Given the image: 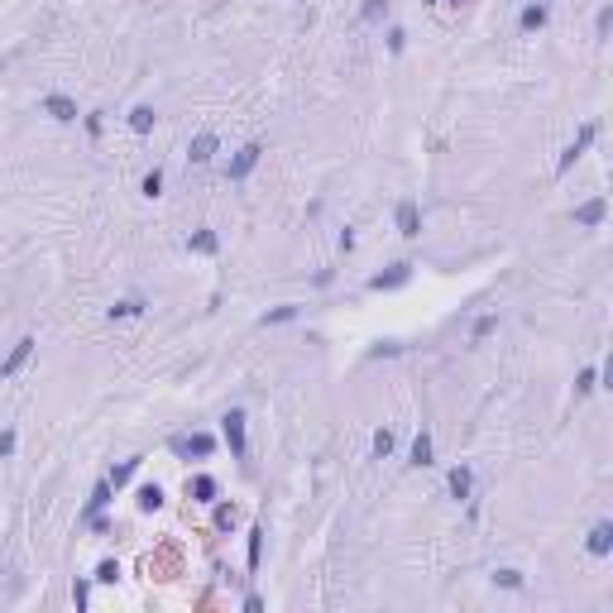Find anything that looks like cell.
Here are the masks:
<instances>
[{"mask_svg": "<svg viewBox=\"0 0 613 613\" xmlns=\"http://www.w3.org/2000/svg\"><path fill=\"white\" fill-rule=\"evenodd\" d=\"M220 431H225L230 455H235V460H244V455H249V441H244V412H240V407H230V412L220 417Z\"/></svg>", "mask_w": 613, "mask_h": 613, "instance_id": "1", "label": "cell"}, {"mask_svg": "<svg viewBox=\"0 0 613 613\" xmlns=\"http://www.w3.org/2000/svg\"><path fill=\"white\" fill-rule=\"evenodd\" d=\"M589 556H609L613 551V522H594V532H589Z\"/></svg>", "mask_w": 613, "mask_h": 613, "instance_id": "10", "label": "cell"}, {"mask_svg": "<svg viewBox=\"0 0 613 613\" xmlns=\"http://www.w3.org/2000/svg\"><path fill=\"white\" fill-rule=\"evenodd\" d=\"M297 307L293 302H283V307H273V312H264V326H283V321H293Z\"/></svg>", "mask_w": 613, "mask_h": 613, "instance_id": "23", "label": "cell"}, {"mask_svg": "<svg viewBox=\"0 0 613 613\" xmlns=\"http://www.w3.org/2000/svg\"><path fill=\"white\" fill-rule=\"evenodd\" d=\"M192 499H197V503H211L216 499V480L211 475H197V480H192Z\"/></svg>", "mask_w": 613, "mask_h": 613, "instance_id": "18", "label": "cell"}, {"mask_svg": "<svg viewBox=\"0 0 613 613\" xmlns=\"http://www.w3.org/2000/svg\"><path fill=\"white\" fill-rule=\"evenodd\" d=\"M518 25H522V34H532V29L546 25V5H527L522 15H518Z\"/></svg>", "mask_w": 613, "mask_h": 613, "instance_id": "15", "label": "cell"}, {"mask_svg": "<svg viewBox=\"0 0 613 613\" xmlns=\"http://www.w3.org/2000/svg\"><path fill=\"white\" fill-rule=\"evenodd\" d=\"M594 139H599V125H594V120H589L585 130L575 134V144H565V154H560V163H556V173H570V168H575V163L585 159V149H589V144H594Z\"/></svg>", "mask_w": 613, "mask_h": 613, "instance_id": "3", "label": "cell"}, {"mask_svg": "<svg viewBox=\"0 0 613 613\" xmlns=\"http://www.w3.org/2000/svg\"><path fill=\"white\" fill-rule=\"evenodd\" d=\"M412 465H431V436H427V431L412 441Z\"/></svg>", "mask_w": 613, "mask_h": 613, "instance_id": "22", "label": "cell"}, {"mask_svg": "<svg viewBox=\"0 0 613 613\" xmlns=\"http://www.w3.org/2000/svg\"><path fill=\"white\" fill-rule=\"evenodd\" d=\"M407 278H412V264H393V268H383V273H374L369 288L374 293H388V288H402Z\"/></svg>", "mask_w": 613, "mask_h": 613, "instance_id": "5", "label": "cell"}, {"mask_svg": "<svg viewBox=\"0 0 613 613\" xmlns=\"http://www.w3.org/2000/svg\"><path fill=\"white\" fill-rule=\"evenodd\" d=\"M91 580H96V585H115V580H120V560H101Z\"/></svg>", "mask_w": 613, "mask_h": 613, "instance_id": "20", "label": "cell"}, {"mask_svg": "<svg viewBox=\"0 0 613 613\" xmlns=\"http://www.w3.org/2000/svg\"><path fill=\"white\" fill-rule=\"evenodd\" d=\"M192 254H216V249H220V240H216V230H197V235H192Z\"/></svg>", "mask_w": 613, "mask_h": 613, "instance_id": "16", "label": "cell"}, {"mask_svg": "<svg viewBox=\"0 0 613 613\" xmlns=\"http://www.w3.org/2000/svg\"><path fill=\"white\" fill-rule=\"evenodd\" d=\"M369 355H374V360H383V355L393 360V355H402V345H398V341H378V345H374Z\"/></svg>", "mask_w": 613, "mask_h": 613, "instance_id": "29", "label": "cell"}, {"mask_svg": "<svg viewBox=\"0 0 613 613\" xmlns=\"http://www.w3.org/2000/svg\"><path fill=\"white\" fill-rule=\"evenodd\" d=\"M216 149H220V139H216V134H197V139H192V149H187V159H192V163H211Z\"/></svg>", "mask_w": 613, "mask_h": 613, "instance_id": "11", "label": "cell"}, {"mask_svg": "<svg viewBox=\"0 0 613 613\" xmlns=\"http://www.w3.org/2000/svg\"><path fill=\"white\" fill-rule=\"evenodd\" d=\"M15 446H20V436H15V431H0V460H10Z\"/></svg>", "mask_w": 613, "mask_h": 613, "instance_id": "30", "label": "cell"}, {"mask_svg": "<svg viewBox=\"0 0 613 613\" xmlns=\"http://www.w3.org/2000/svg\"><path fill=\"white\" fill-rule=\"evenodd\" d=\"M402 44H407V34H402V29H388V48H393V53H402Z\"/></svg>", "mask_w": 613, "mask_h": 613, "instance_id": "34", "label": "cell"}, {"mask_svg": "<svg viewBox=\"0 0 613 613\" xmlns=\"http://www.w3.org/2000/svg\"><path fill=\"white\" fill-rule=\"evenodd\" d=\"M594 388H599V369H585L580 383H575V393H594Z\"/></svg>", "mask_w": 613, "mask_h": 613, "instance_id": "27", "label": "cell"}, {"mask_svg": "<svg viewBox=\"0 0 613 613\" xmlns=\"http://www.w3.org/2000/svg\"><path fill=\"white\" fill-rule=\"evenodd\" d=\"M72 599H77V609H86V599H91V585H86V580H77V585H72Z\"/></svg>", "mask_w": 613, "mask_h": 613, "instance_id": "33", "label": "cell"}, {"mask_svg": "<svg viewBox=\"0 0 613 613\" xmlns=\"http://www.w3.org/2000/svg\"><path fill=\"white\" fill-rule=\"evenodd\" d=\"M604 211H609V202H604V197H594V202H585V206H575V220H580V225H599V220H604Z\"/></svg>", "mask_w": 613, "mask_h": 613, "instance_id": "13", "label": "cell"}, {"mask_svg": "<svg viewBox=\"0 0 613 613\" xmlns=\"http://www.w3.org/2000/svg\"><path fill=\"white\" fill-rule=\"evenodd\" d=\"M398 235H407V240L422 235V211H417V202H398Z\"/></svg>", "mask_w": 613, "mask_h": 613, "instance_id": "7", "label": "cell"}, {"mask_svg": "<svg viewBox=\"0 0 613 613\" xmlns=\"http://www.w3.org/2000/svg\"><path fill=\"white\" fill-rule=\"evenodd\" d=\"M154 508H163V489L159 484H144L139 489V513H154Z\"/></svg>", "mask_w": 613, "mask_h": 613, "instance_id": "19", "label": "cell"}, {"mask_svg": "<svg viewBox=\"0 0 613 613\" xmlns=\"http://www.w3.org/2000/svg\"><path fill=\"white\" fill-rule=\"evenodd\" d=\"M494 585H503V589H522V575H518V570H499V575H494Z\"/></svg>", "mask_w": 613, "mask_h": 613, "instance_id": "28", "label": "cell"}, {"mask_svg": "<svg viewBox=\"0 0 613 613\" xmlns=\"http://www.w3.org/2000/svg\"><path fill=\"white\" fill-rule=\"evenodd\" d=\"M436 5H460V0H436Z\"/></svg>", "mask_w": 613, "mask_h": 613, "instance_id": "36", "label": "cell"}, {"mask_svg": "<svg viewBox=\"0 0 613 613\" xmlns=\"http://www.w3.org/2000/svg\"><path fill=\"white\" fill-rule=\"evenodd\" d=\"M374 455H393V431H374Z\"/></svg>", "mask_w": 613, "mask_h": 613, "instance_id": "25", "label": "cell"}, {"mask_svg": "<svg viewBox=\"0 0 613 613\" xmlns=\"http://www.w3.org/2000/svg\"><path fill=\"white\" fill-rule=\"evenodd\" d=\"M259 551H264V527H254V532H249V570L259 565Z\"/></svg>", "mask_w": 613, "mask_h": 613, "instance_id": "26", "label": "cell"}, {"mask_svg": "<svg viewBox=\"0 0 613 613\" xmlns=\"http://www.w3.org/2000/svg\"><path fill=\"white\" fill-rule=\"evenodd\" d=\"M259 159H264V144L254 139V144H244L240 154H235V159L225 163V178H230V183H244V178L254 173V163H259Z\"/></svg>", "mask_w": 613, "mask_h": 613, "instance_id": "2", "label": "cell"}, {"mask_svg": "<svg viewBox=\"0 0 613 613\" xmlns=\"http://www.w3.org/2000/svg\"><path fill=\"white\" fill-rule=\"evenodd\" d=\"M139 192H144V197H159V192H163V173H159V168H154V173H144Z\"/></svg>", "mask_w": 613, "mask_h": 613, "instance_id": "24", "label": "cell"}, {"mask_svg": "<svg viewBox=\"0 0 613 613\" xmlns=\"http://www.w3.org/2000/svg\"><path fill=\"white\" fill-rule=\"evenodd\" d=\"M609 25H613V15H609V10H599V20H594V29H599V39L609 34Z\"/></svg>", "mask_w": 613, "mask_h": 613, "instance_id": "35", "label": "cell"}, {"mask_svg": "<svg viewBox=\"0 0 613 613\" xmlns=\"http://www.w3.org/2000/svg\"><path fill=\"white\" fill-rule=\"evenodd\" d=\"M494 326H499V317H480V321H475V331H470V336H475V341H484V336H489Z\"/></svg>", "mask_w": 613, "mask_h": 613, "instance_id": "31", "label": "cell"}, {"mask_svg": "<svg viewBox=\"0 0 613 613\" xmlns=\"http://www.w3.org/2000/svg\"><path fill=\"white\" fill-rule=\"evenodd\" d=\"M110 494H115V484H110V480H101L96 489H91V499H86V508H81V518H96V513H101V508L110 503Z\"/></svg>", "mask_w": 613, "mask_h": 613, "instance_id": "12", "label": "cell"}, {"mask_svg": "<svg viewBox=\"0 0 613 613\" xmlns=\"http://www.w3.org/2000/svg\"><path fill=\"white\" fill-rule=\"evenodd\" d=\"M154 120H159V115H154V106H134L130 110V130L134 134H149V130H154Z\"/></svg>", "mask_w": 613, "mask_h": 613, "instance_id": "14", "label": "cell"}, {"mask_svg": "<svg viewBox=\"0 0 613 613\" xmlns=\"http://www.w3.org/2000/svg\"><path fill=\"white\" fill-rule=\"evenodd\" d=\"M446 489H451V499H470V489H475V475H470V465H455L451 475H446Z\"/></svg>", "mask_w": 613, "mask_h": 613, "instance_id": "9", "label": "cell"}, {"mask_svg": "<svg viewBox=\"0 0 613 613\" xmlns=\"http://www.w3.org/2000/svg\"><path fill=\"white\" fill-rule=\"evenodd\" d=\"M134 470H139V455H134V460H125V465H115V470H110V484H115V489H120V484H130Z\"/></svg>", "mask_w": 613, "mask_h": 613, "instance_id": "21", "label": "cell"}, {"mask_svg": "<svg viewBox=\"0 0 613 613\" xmlns=\"http://www.w3.org/2000/svg\"><path fill=\"white\" fill-rule=\"evenodd\" d=\"M144 312V297H125V302H115L110 307V321H125V317H139Z\"/></svg>", "mask_w": 613, "mask_h": 613, "instance_id": "17", "label": "cell"}, {"mask_svg": "<svg viewBox=\"0 0 613 613\" xmlns=\"http://www.w3.org/2000/svg\"><path fill=\"white\" fill-rule=\"evenodd\" d=\"M173 451L187 455V460H192V455H197V460H206V455L216 451V441L206 436V431H197V436H178V441H173Z\"/></svg>", "mask_w": 613, "mask_h": 613, "instance_id": "4", "label": "cell"}, {"mask_svg": "<svg viewBox=\"0 0 613 613\" xmlns=\"http://www.w3.org/2000/svg\"><path fill=\"white\" fill-rule=\"evenodd\" d=\"M230 522H235V508L220 503V508H216V527H230Z\"/></svg>", "mask_w": 613, "mask_h": 613, "instance_id": "32", "label": "cell"}, {"mask_svg": "<svg viewBox=\"0 0 613 613\" xmlns=\"http://www.w3.org/2000/svg\"><path fill=\"white\" fill-rule=\"evenodd\" d=\"M34 355V336H25V341H15V350L5 355V364H0V378H15V374L25 369V360Z\"/></svg>", "mask_w": 613, "mask_h": 613, "instance_id": "6", "label": "cell"}, {"mask_svg": "<svg viewBox=\"0 0 613 613\" xmlns=\"http://www.w3.org/2000/svg\"><path fill=\"white\" fill-rule=\"evenodd\" d=\"M44 110H48L53 120H62V125H67V120H77V101H72V96H62V91L44 96Z\"/></svg>", "mask_w": 613, "mask_h": 613, "instance_id": "8", "label": "cell"}]
</instances>
